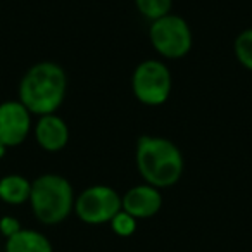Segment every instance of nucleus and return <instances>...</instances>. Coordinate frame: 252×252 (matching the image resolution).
<instances>
[{
    "instance_id": "1",
    "label": "nucleus",
    "mask_w": 252,
    "mask_h": 252,
    "mask_svg": "<svg viewBox=\"0 0 252 252\" xmlns=\"http://www.w3.org/2000/svg\"><path fill=\"white\" fill-rule=\"evenodd\" d=\"M67 90L64 69L56 63L43 61L32 66L19 83V102L32 114H54L61 107Z\"/></svg>"
},
{
    "instance_id": "2",
    "label": "nucleus",
    "mask_w": 252,
    "mask_h": 252,
    "mask_svg": "<svg viewBox=\"0 0 252 252\" xmlns=\"http://www.w3.org/2000/svg\"><path fill=\"white\" fill-rule=\"evenodd\" d=\"M135 161L145 183L156 189L175 185L185 168L182 151L168 138L152 135H142L138 138Z\"/></svg>"
},
{
    "instance_id": "3",
    "label": "nucleus",
    "mask_w": 252,
    "mask_h": 252,
    "mask_svg": "<svg viewBox=\"0 0 252 252\" xmlns=\"http://www.w3.org/2000/svg\"><path fill=\"white\" fill-rule=\"evenodd\" d=\"M30 202L43 224H57L66 220L74 207L73 187L64 176L47 173L32 182Z\"/></svg>"
},
{
    "instance_id": "4",
    "label": "nucleus",
    "mask_w": 252,
    "mask_h": 252,
    "mask_svg": "<svg viewBox=\"0 0 252 252\" xmlns=\"http://www.w3.org/2000/svg\"><path fill=\"white\" fill-rule=\"evenodd\" d=\"M151 43L166 59H182L192 49V30L183 18L168 14L152 21Z\"/></svg>"
},
{
    "instance_id": "5",
    "label": "nucleus",
    "mask_w": 252,
    "mask_h": 252,
    "mask_svg": "<svg viewBox=\"0 0 252 252\" xmlns=\"http://www.w3.org/2000/svg\"><path fill=\"white\" fill-rule=\"evenodd\" d=\"M131 88L137 100H140L142 104L161 105L171 94V73L164 63L147 59L135 67Z\"/></svg>"
},
{
    "instance_id": "6",
    "label": "nucleus",
    "mask_w": 252,
    "mask_h": 252,
    "mask_svg": "<svg viewBox=\"0 0 252 252\" xmlns=\"http://www.w3.org/2000/svg\"><path fill=\"white\" fill-rule=\"evenodd\" d=\"M74 211L78 218L88 224L111 223L112 218L121 211V197L107 185L88 187L74 200Z\"/></svg>"
},
{
    "instance_id": "7",
    "label": "nucleus",
    "mask_w": 252,
    "mask_h": 252,
    "mask_svg": "<svg viewBox=\"0 0 252 252\" xmlns=\"http://www.w3.org/2000/svg\"><path fill=\"white\" fill-rule=\"evenodd\" d=\"M32 130V112L19 100L0 104V144L16 147L23 144Z\"/></svg>"
},
{
    "instance_id": "8",
    "label": "nucleus",
    "mask_w": 252,
    "mask_h": 252,
    "mask_svg": "<svg viewBox=\"0 0 252 252\" xmlns=\"http://www.w3.org/2000/svg\"><path fill=\"white\" fill-rule=\"evenodd\" d=\"M162 206V197L159 193V189L144 183L130 189L121 197V209L126 211L135 220H145L152 218L154 214L159 213Z\"/></svg>"
},
{
    "instance_id": "9",
    "label": "nucleus",
    "mask_w": 252,
    "mask_h": 252,
    "mask_svg": "<svg viewBox=\"0 0 252 252\" xmlns=\"http://www.w3.org/2000/svg\"><path fill=\"white\" fill-rule=\"evenodd\" d=\"M35 138L38 145L47 152H59L67 145L69 140V128L66 121L54 112V114L40 116L35 126Z\"/></svg>"
},
{
    "instance_id": "10",
    "label": "nucleus",
    "mask_w": 252,
    "mask_h": 252,
    "mask_svg": "<svg viewBox=\"0 0 252 252\" xmlns=\"http://www.w3.org/2000/svg\"><path fill=\"white\" fill-rule=\"evenodd\" d=\"M7 252H52L49 238L35 230H19L7 238Z\"/></svg>"
},
{
    "instance_id": "11",
    "label": "nucleus",
    "mask_w": 252,
    "mask_h": 252,
    "mask_svg": "<svg viewBox=\"0 0 252 252\" xmlns=\"http://www.w3.org/2000/svg\"><path fill=\"white\" fill-rule=\"evenodd\" d=\"M32 183L21 175H7L0 180V199L7 204H23L30 200Z\"/></svg>"
},
{
    "instance_id": "12",
    "label": "nucleus",
    "mask_w": 252,
    "mask_h": 252,
    "mask_svg": "<svg viewBox=\"0 0 252 252\" xmlns=\"http://www.w3.org/2000/svg\"><path fill=\"white\" fill-rule=\"evenodd\" d=\"M135 5L144 18L156 21L169 14L173 0H135Z\"/></svg>"
},
{
    "instance_id": "13",
    "label": "nucleus",
    "mask_w": 252,
    "mask_h": 252,
    "mask_svg": "<svg viewBox=\"0 0 252 252\" xmlns=\"http://www.w3.org/2000/svg\"><path fill=\"white\" fill-rule=\"evenodd\" d=\"M235 56L245 69L252 71V28L244 30L235 40Z\"/></svg>"
},
{
    "instance_id": "14",
    "label": "nucleus",
    "mask_w": 252,
    "mask_h": 252,
    "mask_svg": "<svg viewBox=\"0 0 252 252\" xmlns=\"http://www.w3.org/2000/svg\"><path fill=\"white\" fill-rule=\"evenodd\" d=\"M111 226L119 237H130L135 230H137V220L126 211H119L114 218L111 220Z\"/></svg>"
},
{
    "instance_id": "15",
    "label": "nucleus",
    "mask_w": 252,
    "mask_h": 252,
    "mask_svg": "<svg viewBox=\"0 0 252 252\" xmlns=\"http://www.w3.org/2000/svg\"><path fill=\"white\" fill-rule=\"evenodd\" d=\"M19 230H21V224H19V221L16 220V218L4 216L2 220H0V231H2L7 238L12 237L14 233H18Z\"/></svg>"
},
{
    "instance_id": "16",
    "label": "nucleus",
    "mask_w": 252,
    "mask_h": 252,
    "mask_svg": "<svg viewBox=\"0 0 252 252\" xmlns=\"http://www.w3.org/2000/svg\"><path fill=\"white\" fill-rule=\"evenodd\" d=\"M5 149H7V147H5L4 144H0V159H2L5 156Z\"/></svg>"
}]
</instances>
